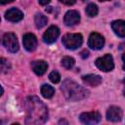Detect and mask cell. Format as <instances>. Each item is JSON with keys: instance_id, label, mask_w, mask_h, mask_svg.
I'll list each match as a JSON object with an SVG mask.
<instances>
[{"instance_id": "6da1fadb", "label": "cell", "mask_w": 125, "mask_h": 125, "mask_svg": "<svg viewBox=\"0 0 125 125\" xmlns=\"http://www.w3.org/2000/svg\"><path fill=\"white\" fill-rule=\"evenodd\" d=\"M26 117L25 124L36 125L43 124L48 118L47 106L35 96H30L26 99Z\"/></svg>"}, {"instance_id": "7a4b0ae2", "label": "cell", "mask_w": 125, "mask_h": 125, "mask_svg": "<svg viewBox=\"0 0 125 125\" xmlns=\"http://www.w3.org/2000/svg\"><path fill=\"white\" fill-rule=\"evenodd\" d=\"M61 90L63 94V96L68 101H79L85 99L89 92L83 88L82 86L78 85L76 82L66 79L62 82V85L61 87Z\"/></svg>"}, {"instance_id": "3957f363", "label": "cell", "mask_w": 125, "mask_h": 125, "mask_svg": "<svg viewBox=\"0 0 125 125\" xmlns=\"http://www.w3.org/2000/svg\"><path fill=\"white\" fill-rule=\"evenodd\" d=\"M83 42L82 35L79 33H67L62 37V44L66 49L75 50L81 46Z\"/></svg>"}, {"instance_id": "277c9868", "label": "cell", "mask_w": 125, "mask_h": 125, "mask_svg": "<svg viewBox=\"0 0 125 125\" xmlns=\"http://www.w3.org/2000/svg\"><path fill=\"white\" fill-rule=\"evenodd\" d=\"M3 45L6 47V49L8 51H10L11 53H16L19 50V43H18V39L17 36L12 33V32H8L5 33L3 35Z\"/></svg>"}, {"instance_id": "5b68a950", "label": "cell", "mask_w": 125, "mask_h": 125, "mask_svg": "<svg viewBox=\"0 0 125 125\" xmlns=\"http://www.w3.org/2000/svg\"><path fill=\"white\" fill-rule=\"evenodd\" d=\"M96 65L99 69H101L102 71L107 72L113 69L114 67V63H113V59L109 54H106L105 56L97 59L96 61Z\"/></svg>"}, {"instance_id": "8992f818", "label": "cell", "mask_w": 125, "mask_h": 125, "mask_svg": "<svg viewBox=\"0 0 125 125\" xmlns=\"http://www.w3.org/2000/svg\"><path fill=\"white\" fill-rule=\"evenodd\" d=\"M104 37L97 33V32H93L91 33L89 40H88V46L94 50H100L104 47Z\"/></svg>"}, {"instance_id": "52a82bcc", "label": "cell", "mask_w": 125, "mask_h": 125, "mask_svg": "<svg viewBox=\"0 0 125 125\" xmlns=\"http://www.w3.org/2000/svg\"><path fill=\"white\" fill-rule=\"evenodd\" d=\"M59 35H60V29L56 25H52L43 34V41L47 44H52L57 40Z\"/></svg>"}, {"instance_id": "ba28073f", "label": "cell", "mask_w": 125, "mask_h": 125, "mask_svg": "<svg viewBox=\"0 0 125 125\" xmlns=\"http://www.w3.org/2000/svg\"><path fill=\"white\" fill-rule=\"evenodd\" d=\"M101 114L97 111L92 112H84L80 114V120L84 124H96L101 121Z\"/></svg>"}, {"instance_id": "9c48e42d", "label": "cell", "mask_w": 125, "mask_h": 125, "mask_svg": "<svg viewBox=\"0 0 125 125\" xmlns=\"http://www.w3.org/2000/svg\"><path fill=\"white\" fill-rule=\"evenodd\" d=\"M22 43H23V47L29 52L34 51L37 47V39H36L35 35H33L32 33L24 34L23 39H22Z\"/></svg>"}, {"instance_id": "30bf717a", "label": "cell", "mask_w": 125, "mask_h": 125, "mask_svg": "<svg viewBox=\"0 0 125 125\" xmlns=\"http://www.w3.org/2000/svg\"><path fill=\"white\" fill-rule=\"evenodd\" d=\"M63 21L66 25H75L80 21V15L77 11L70 10L64 15Z\"/></svg>"}, {"instance_id": "8fae6325", "label": "cell", "mask_w": 125, "mask_h": 125, "mask_svg": "<svg viewBox=\"0 0 125 125\" xmlns=\"http://www.w3.org/2000/svg\"><path fill=\"white\" fill-rule=\"evenodd\" d=\"M106 118L107 120H110L112 122L120 121L122 118V110L118 106H109V108L106 111Z\"/></svg>"}, {"instance_id": "7c38bea8", "label": "cell", "mask_w": 125, "mask_h": 125, "mask_svg": "<svg viewBox=\"0 0 125 125\" xmlns=\"http://www.w3.org/2000/svg\"><path fill=\"white\" fill-rule=\"evenodd\" d=\"M5 18H6V20H8L9 21L17 22V21H20L23 18V14H22L19 9L12 8V9H10V10H8V11L6 12Z\"/></svg>"}, {"instance_id": "4fadbf2b", "label": "cell", "mask_w": 125, "mask_h": 125, "mask_svg": "<svg viewBox=\"0 0 125 125\" xmlns=\"http://www.w3.org/2000/svg\"><path fill=\"white\" fill-rule=\"evenodd\" d=\"M31 68L37 75H43L48 68V64L44 61H35L31 63Z\"/></svg>"}, {"instance_id": "5bb4252c", "label": "cell", "mask_w": 125, "mask_h": 125, "mask_svg": "<svg viewBox=\"0 0 125 125\" xmlns=\"http://www.w3.org/2000/svg\"><path fill=\"white\" fill-rule=\"evenodd\" d=\"M82 80L84 81V83H86L87 85L92 86V87H96L102 83V77L100 75H96V74L84 75L82 77Z\"/></svg>"}, {"instance_id": "9a60e30c", "label": "cell", "mask_w": 125, "mask_h": 125, "mask_svg": "<svg viewBox=\"0 0 125 125\" xmlns=\"http://www.w3.org/2000/svg\"><path fill=\"white\" fill-rule=\"evenodd\" d=\"M111 27L119 37H125V21H114L111 22Z\"/></svg>"}, {"instance_id": "2e32d148", "label": "cell", "mask_w": 125, "mask_h": 125, "mask_svg": "<svg viewBox=\"0 0 125 125\" xmlns=\"http://www.w3.org/2000/svg\"><path fill=\"white\" fill-rule=\"evenodd\" d=\"M54 93H55V90H54V88L52 86H50L48 84L42 85V87H41V94H42V96L44 98H46V99L52 98Z\"/></svg>"}, {"instance_id": "e0dca14e", "label": "cell", "mask_w": 125, "mask_h": 125, "mask_svg": "<svg viewBox=\"0 0 125 125\" xmlns=\"http://www.w3.org/2000/svg\"><path fill=\"white\" fill-rule=\"evenodd\" d=\"M48 22L47 17H45L43 14H36L35 16V25L37 28H42L45 26Z\"/></svg>"}, {"instance_id": "ac0fdd59", "label": "cell", "mask_w": 125, "mask_h": 125, "mask_svg": "<svg viewBox=\"0 0 125 125\" xmlns=\"http://www.w3.org/2000/svg\"><path fill=\"white\" fill-rule=\"evenodd\" d=\"M74 63H75L74 60H73L72 58H70V57H64V58H62V65L64 68H66V69L72 68L73 65H74Z\"/></svg>"}, {"instance_id": "d6986e66", "label": "cell", "mask_w": 125, "mask_h": 125, "mask_svg": "<svg viewBox=\"0 0 125 125\" xmlns=\"http://www.w3.org/2000/svg\"><path fill=\"white\" fill-rule=\"evenodd\" d=\"M99 10H98V7L97 5H95L94 3H91L89 4L87 7H86V14L89 16V17H95L97 16Z\"/></svg>"}, {"instance_id": "ffe728a7", "label": "cell", "mask_w": 125, "mask_h": 125, "mask_svg": "<svg viewBox=\"0 0 125 125\" xmlns=\"http://www.w3.org/2000/svg\"><path fill=\"white\" fill-rule=\"evenodd\" d=\"M49 79L53 82V83H59L61 80V75L58 71H52L49 74Z\"/></svg>"}, {"instance_id": "44dd1931", "label": "cell", "mask_w": 125, "mask_h": 125, "mask_svg": "<svg viewBox=\"0 0 125 125\" xmlns=\"http://www.w3.org/2000/svg\"><path fill=\"white\" fill-rule=\"evenodd\" d=\"M0 62H1L0 63H1V70H2V72H7L8 69L10 68V64L8 63V62L4 58H2L0 60Z\"/></svg>"}, {"instance_id": "7402d4cb", "label": "cell", "mask_w": 125, "mask_h": 125, "mask_svg": "<svg viewBox=\"0 0 125 125\" xmlns=\"http://www.w3.org/2000/svg\"><path fill=\"white\" fill-rule=\"evenodd\" d=\"M60 2L63 3L65 5H73L76 2V0H60Z\"/></svg>"}, {"instance_id": "603a6c76", "label": "cell", "mask_w": 125, "mask_h": 125, "mask_svg": "<svg viewBox=\"0 0 125 125\" xmlns=\"http://www.w3.org/2000/svg\"><path fill=\"white\" fill-rule=\"evenodd\" d=\"M80 56H81L82 59H86V58L89 57V52H88L87 50H83V51L80 53Z\"/></svg>"}, {"instance_id": "cb8c5ba5", "label": "cell", "mask_w": 125, "mask_h": 125, "mask_svg": "<svg viewBox=\"0 0 125 125\" xmlns=\"http://www.w3.org/2000/svg\"><path fill=\"white\" fill-rule=\"evenodd\" d=\"M51 2V0H39V4L40 5H47V4H49Z\"/></svg>"}, {"instance_id": "d4e9b609", "label": "cell", "mask_w": 125, "mask_h": 125, "mask_svg": "<svg viewBox=\"0 0 125 125\" xmlns=\"http://www.w3.org/2000/svg\"><path fill=\"white\" fill-rule=\"evenodd\" d=\"M0 1H1V4H8V3L13 2L14 0H0Z\"/></svg>"}, {"instance_id": "484cf974", "label": "cell", "mask_w": 125, "mask_h": 125, "mask_svg": "<svg viewBox=\"0 0 125 125\" xmlns=\"http://www.w3.org/2000/svg\"><path fill=\"white\" fill-rule=\"evenodd\" d=\"M122 60H123V62H124L123 63V69L125 70V53L122 55Z\"/></svg>"}, {"instance_id": "4316f807", "label": "cell", "mask_w": 125, "mask_h": 125, "mask_svg": "<svg viewBox=\"0 0 125 125\" xmlns=\"http://www.w3.org/2000/svg\"><path fill=\"white\" fill-rule=\"evenodd\" d=\"M119 49H120V50H123V49H125V43H122V44H120V46H119Z\"/></svg>"}, {"instance_id": "83f0119b", "label": "cell", "mask_w": 125, "mask_h": 125, "mask_svg": "<svg viewBox=\"0 0 125 125\" xmlns=\"http://www.w3.org/2000/svg\"><path fill=\"white\" fill-rule=\"evenodd\" d=\"M46 12H48V13L52 12V7H47V8H46Z\"/></svg>"}, {"instance_id": "f1b7e54d", "label": "cell", "mask_w": 125, "mask_h": 125, "mask_svg": "<svg viewBox=\"0 0 125 125\" xmlns=\"http://www.w3.org/2000/svg\"><path fill=\"white\" fill-rule=\"evenodd\" d=\"M123 94H124V96H125V89H124V91H123Z\"/></svg>"}, {"instance_id": "f546056e", "label": "cell", "mask_w": 125, "mask_h": 125, "mask_svg": "<svg viewBox=\"0 0 125 125\" xmlns=\"http://www.w3.org/2000/svg\"><path fill=\"white\" fill-rule=\"evenodd\" d=\"M100 1H108V0H100Z\"/></svg>"}]
</instances>
